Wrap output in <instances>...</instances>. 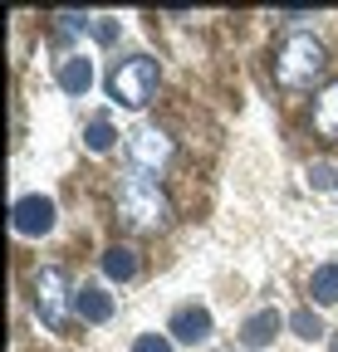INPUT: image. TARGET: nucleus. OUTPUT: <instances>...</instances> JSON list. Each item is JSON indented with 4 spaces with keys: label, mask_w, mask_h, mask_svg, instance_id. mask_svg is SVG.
<instances>
[{
    "label": "nucleus",
    "mask_w": 338,
    "mask_h": 352,
    "mask_svg": "<svg viewBox=\"0 0 338 352\" xmlns=\"http://www.w3.org/2000/svg\"><path fill=\"white\" fill-rule=\"evenodd\" d=\"M309 182H314V186H328V182H338V176H333L328 162H314V166H309Z\"/></svg>",
    "instance_id": "obj_19"
},
{
    "label": "nucleus",
    "mask_w": 338,
    "mask_h": 352,
    "mask_svg": "<svg viewBox=\"0 0 338 352\" xmlns=\"http://www.w3.org/2000/svg\"><path fill=\"white\" fill-rule=\"evenodd\" d=\"M279 328H284V318L275 314V308H260V314H250V318L240 323V342L260 352V347H270V342H275V333H279Z\"/></svg>",
    "instance_id": "obj_9"
},
{
    "label": "nucleus",
    "mask_w": 338,
    "mask_h": 352,
    "mask_svg": "<svg viewBox=\"0 0 338 352\" xmlns=\"http://www.w3.org/2000/svg\"><path fill=\"white\" fill-rule=\"evenodd\" d=\"M69 308H74V289H69V274L59 264H45L34 274V314L50 333H64L69 328Z\"/></svg>",
    "instance_id": "obj_4"
},
{
    "label": "nucleus",
    "mask_w": 338,
    "mask_h": 352,
    "mask_svg": "<svg viewBox=\"0 0 338 352\" xmlns=\"http://www.w3.org/2000/svg\"><path fill=\"white\" fill-rule=\"evenodd\" d=\"M314 127H319V138H338V83H328L324 94L314 98Z\"/></svg>",
    "instance_id": "obj_11"
},
{
    "label": "nucleus",
    "mask_w": 338,
    "mask_h": 352,
    "mask_svg": "<svg viewBox=\"0 0 338 352\" xmlns=\"http://www.w3.org/2000/svg\"><path fill=\"white\" fill-rule=\"evenodd\" d=\"M94 39L98 44H113L118 39V20H94Z\"/></svg>",
    "instance_id": "obj_18"
},
{
    "label": "nucleus",
    "mask_w": 338,
    "mask_h": 352,
    "mask_svg": "<svg viewBox=\"0 0 338 352\" xmlns=\"http://www.w3.org/2000/svg\"><path fill=\"white\" fill-rule=\"evenodd\" d=\"M103 274H108V279H118V284H128V279L138 274V254H133L128 245L103 250Z\"/></svg>",
    "instance_id": "obj_13"
},
{
    "label": "nucleus",
    "mask_w": 338,
    "mask_h": 352,
    "mask_svg": "<svg viewBox=\"0 0 338 352\" xmlns=\"http://www.w3.org/2000/svg\"><path fill=\"white\" fill-rule=\"evenodd\" d=\"M328 69V50L314 34H289L275 50V78L279 88H314Z\"/></svg>",
    "instance_id": "obj_2"
},
{
    "label": "nucleus",
    "mask_w": 338,
    "mask_h": 352,
    "mask_svg": "<svg viewBox=\"0 0 338 352\" xmlns=\"http://www.w3.org/2000/svg\"><path fill=\"white\" fill-rule=\"evenodd\" d=\"M133 352H177V347H172V338H167V333H142V338L133 342Z\"/></svg>",
    "instance_id": "obj_17"
},
{
    "label": "nucleus",
    "mask_w": 338,
    "mask_h": 352,
    "mask_svg": "<svg viewBox=\"0 0 338 352\" xmlns=\"http://www.w3.org/2000/svg\"><path fill=\"white\" fill-rule=\"evenodd\" d=\"M108 94L123 103V108H147L152 94H157V59L147 54H133V59H118L113 74H108Z\"/></svg>",
    "instance_id": "obj_3"
},
{
    "label": "nucleus",
    "mask_w": 338,
    "mask_h": 352,
    "mask_svg": "<svg viewBox=\"0 0 338 352\" xmlns=\"http://www.w3.org/2000/svg\"><path fill=\"white\" fill-rule=\"evenodd\" d=\"M289 328H294V338H304V342H319V338L328 333L314 308H294V314H289Z\"/></svg>",
    "instance_id": "obj_14"
},
{
    "label": "nucleus",
    "mask_w": 338,
    "mask_h": 352,
    "mask_svg": "<svg viewBox=\"0 0 338 352\" xmlns=\"http://www.w3.org/2000/svg\"><path fill=\"white\" fill-rule=\"evenodd\" d=\"M167 333H172L177 342H187V347H196V342L211 338V314H206L201 303H182L177 314H172V323H167Z\"/></svg>",
    "instance_id": "obj_7"
},
{
    "label": "nucleus",
    "mask_w": 338,
    "mask_h": 352,
    "mask_svg": "<svg viewBox=\"0 0 338 352\" xmlns=\"http://www.w3.org/2000/svg\"><path fill=\"white\" fill-rule=\"evenodd\" d=\"M59 20V34H83V30H94V15H74V10H64V15H54Z\"/></svg>",
    "instance_id": "obj_16"
},
{
    "label": "nucleus",
    "mask_w": 338,
    "mask_h": 352,
    "mask_svg": "<svg viewBox=\"0 0 338 352\" xmlns=\"http://www.w3.org/2000/svg\"><path fill=\"white\" fill-rule=\"evenodd\" d=\"M113 142H118V132H113L108 118H94L89 127H83V147L89 152H113Z\"/></svg>",
    "instance_id": "obj_15"
},
{
    "label": "nucleus",
    "mask_w": 338,
    "mask_h": 352,
    "mask_svg": "<svg viewBox=\"0 0 338 352\" xmlns=\"http://www.w3.org/2000/svg\"><path fill=\"white\" fill-rule=\"evenodd\" d=\"M128 162L133 171H162L167 162H172V138H167L162 127H133L128 132Z\"/></svg>",
    "instance_id": "obj_5"
},
{
    "label": "nucleus",
    "mask_w": 338,
    "mask_h": 352,
    "mask_svg": "<svg viewBox=\"0 0 338 352\" xmlns=\"http://www.w3.org/2000/svg\"><path fill=\"white\" fill-rule=\"evenodd\" d=\"M10 215H15L20 235H50L54 230V201L50 196H20Z\"/></svg>",
    "instance_id": "obj_6"
},
{
    "label": "nucleus",
    "mask_w": 338,
    "mask_h": 352,
    "mask_svg": "<svg viewBox=\"0 0 338 352\" xmlns=\"http://www.w3.org/2000/svg\"><path fill=\"white\" fill-rule=\"evenodd\" d=\"M309 294H314L319 308H333V303H338V259H328V264H319V270H314Z\"/></svg>",
    "instance_id": "obj_12"
},
{
    "label": "nucleus",
    "mask_w": 338,
    "mask_h": 352,
    "mask_svg": "<svg viewBox=\"0 0 338 352\" xmlns=\"http://www.w3.org/2000/svg\"><path fill=\"white\" fill-rule=\"evenodd\" d=\"M54 78H59V88H64L69 98H83V94L94 88V59H89V54H64Z\"/></svg>",
    "instance_id": "obj_8"
},
{
    "label": "nucleus",
    "mask_w": 338,
    "mask_h": 352,
    "mask_svg": "<svg viewBox=\"0 0 338 352\" xmlns=\"http://www.w3.org/2000/svg\"><path fill=\"white\" fill-rule=\"evenodd\" d=\"M118 215H123V226H128V230L157 235V230H167V220H172V201H167V191L152 182V176L128 171L118 182Z\"/></svg>",
    "instance_id": "obj_1"
},
{
    "label": "nucleus",
    "mask_w": 338,
    "mask_h": 352,
    "mask_svg": "<svg viewBox=\"0 0 338 352\" xmlns=\"http://www.w3.org/2000/svg\"><path fill=\"white\" fill-rule=\"evenodd\" d=\"M74 308L83 323H108L113 318V294H103L98 284H78L74 289Z\"/></svg>",
    "instance_id": "obj_10"
}]
</instances>
